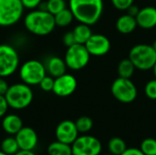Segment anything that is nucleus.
Listing matches in <instances>:
<instances>
[{
  "mask_svg": "<svg viewBox=\"0 0 156 155\" xmlns=\"http://www.w3.org/2000/svg\"><path fill=\"white\" fill-rule=\"evenodd\" d=\"M69 5L74 18L89 26L96 24L103 12L102 0H69Z\"/></svg>",
  "mask_w": 156,
  "mask_h": 155,
  "instance_id": "1",
  "label": "nucleus"
},
{
  "mask_svg": "<svg viewBox=\"0 0 156 155\" xmlns=\"http://www.w3.org/2000/svg\"><path fill=\"white\" fill-rule=\"evenodd\" d=\"M26 29L36 36H48L56 26L54 15L44 9H33L24 17Z\"/></svg>",
  "mask_w": 156,
  "mask_h": 155,
  "instance_id": "2",
  "label": "nucleus"
},
{
  "mask_svg": "<svg viewBox=\"0 0 156 155\" xmlns=\"http://www.w3.org/2000/svg\"><path fill=\"white\" fill-rule=\"evenodd\" d=\"M5 97L9 108L14 110H23L31 104L34 94L29 85L21 82L9 86Z\"/></svg>",
  "mask_w": 156,
  "mask_h": 155,
  "instance_id": "3",
  "label": "nucleus"
},
{
  "mask_svg": "<svg viewBox=\"0 0 156 155\" xmlns=\"http://www.w3.org/2000/svg\"><path fill=\"white\" fill-rule=\"evenodd\" d=\"M129 58L136 69L140 70H149L153 69L156 63V52L153 46L138 44L130 50Z\"/></svg>",
  "mask_w": 156,
  "mask_h": 155,
  "instance_id": "4",
  "label": "nucleus"
},
{
  "mask_svg": "<svg viewBox=\"0 0 156 155\" xmlns=\"http://www.w3.org/2000/svg\"><path fill=\"white\" fill-rule=\"evenodd\" d=\"M46 75L45 65L37 59L27 60L19 68V77L22 82L29 86L38 85Z\"/></svg>",
  "mask_w": 156,
  "mask_h": 155,
  "instance_id": "5",
  "label": "nucleus"
},
{
  "mask_svg": "<svg viewBox=\"0 0 156 155\" xmlns=\"http://www.w3.org/2000/svg\"><path fill=\"white\" fill-rule=\"evenodd\" d=\"M24 9L21 0H0V26L16 25L21 19Z\"/></svg>",
  "mask_w": 156,
  "mask_h": 155,
  "instance_id": "6",
  "label": "nucleus"
},
{
  "mask_svg": "<svg viewBox=\"0 0 156 155\" xmlns=\"http://www.w3.org/2000/svg\"><path fill=\"white\" fill-rule=\"evenodd\" d=\"M19 67V55L8 44H0V77L12 76Z\"/></svg>",
  "mask_w": 156,
  "mask_h": 155,
  "instance_id": "7",
  "label": "nucleus"
},
{
  "mask_svg": "<svg viewBox=\"0 0 156 155\" xmlns=\"http://www.w3.org/2000/svg\"><path fill=\"white\" fill-rule=\"evenodd\" d=\"M90 58V54L87 50L85 45L76 43L67 48L64 60L69 69L72 70H80L89 64Z\"/></svg>",
  "mask_w": 156,
  "mask_h": 155,
  "instance_id": "8",
  "label": "nucleus"
},
{
  "mask_svg": "<svg viewBox=\"0 0 156 155\" xmlns=\"http://www.w3.org/2000/svg\"><path fill=\"white\" fill-rule=\"evenodd\" d=\"M112 96L122 103H131L137 97V88L130 79H116L111 88Z\"/></svg>",
  "mask_w": 156,
  "mask_h": 155,
  "instance_id": "9",
  "label": "nucleus"
},
{
  "mask_svg": "<svg viewBox=\"0 0 156 155\" xmlns=\"http://www.w3.org/2000/svg\"><path fill=\"white\" fill-rule=\"evenodd\" d=\"M73 155H100L102 150L101 141L91 135L79 136L71 144Z\"/></svg>",
  "mask_w": 156,
  "mask_h": 155,
  "instance_id": "10",
  "label": "nucleus"
},
{
  "mask_svg": "<svg viewBox=\"0 0 156 155\" xmlns=\"http://www.w3.org/2000/svg\"><path fill=\"white\" fill-rule=\"evenodd\" d=\"M77 89V79L70 74H63L55 78L53 92L58 97H69L72 95Z\"/></svg>",
  "mask_w": 156,
  "mask_h": 155,
  "instance_id": "11",
  "label": "nucleus"
},
{
  "mask_svg": "<svg viewBox=\"0 0 156 155\" xmlns=\"http://www.w3.org/2000/svg\"><path fill=\"white\" fill-rule=\"evenodd\" d=\"M85 47L90 56L101 57L106 55L111 49L110 39L101 34H92L85 43Z\"/></svg>",
  "mask_w": 156,
  "mask_h": 155,
  "instance_id": "12",
  "label": "nucleus"
},
{
  "mask_svg": "<svg viewBox=\"0 0 156 155\" xmlns=\"http://www.w3.org/2000/svg\"><path fill=\"white\" fill-rule=\"evenodd\" d=\"M79 133L80 132L76 127L75 122L69 120H65L59 122L55 131L57 141L70 145L79 137Z\"/></svg>",
  "mask_w": 156,
  "mask_h": 155,
  "instance_id": "13",
  "label": "nucleus"
},
{
  "mask_svg": "<svg viewBox=\"0 0 156 155\" xmlns=\"http://www.w3.org/2000/svg\"><path fill=\"white\" fill-rule=\"evenodd\" d=\"M15 138L18 143L19 149L23 151H33L38 142V137L34 129L31 127H23L16 135Z\"/></svg>",
  "mask_w": 156,
  "mask_h": 155,
  "instance_id": "14",
  "label": "nucleus"
},
{
  "mask_svg": "<svg viewBox=\"0 0 156 155\" xmlns=\"http://www.w3.org/2000/svg\"><path fill=\"white\" fill-rule=\"evenodd\" d=\"M137 25L144 29H150L156 26V8L146 6L139 10L135 16Z\"/></svg>",
  "mask_w": 156,
  "mask_h": 155,
  "instance_id": "15",
  "label": "nucleus"
},
{
  "mask_svg": "<svg viewBox=\"0 0 156 155\" xmlns=\"http://www.w3.org/2000/svg\"><path fill=\"white\" fill-rule=\"evenodd\" d=\"M2 129L9 135H16L23 127L22 119L16 114H5L2 120Z\"/></svg>",
  "mask_w": 156,
  "mask_h": 155,
  "instance_id": "16",
  "label": "nucleus"
},
{
  "mask_svg": "<svg viewBox=\"0 0 156 155\" xmlns=\"http://www.w3.org/2000/svg\"><path fill=\"white\" fill-rule=\"evenodd\" d=\"M45 67H46L47 74L50 75L53 78H58V77L65 74L67 68H68L65 60L62 59L61 58L56 57V56L50 57L47 60Z\"/></svg>",
  "mask_w": 156,
  "mask_h": 155,
  "instance_id": "17",
  "label": "nucleus"
},
{
  "mask_svg": "<svg viewBox=\"0 0 156 155\" xmlns=\"http://www.w3.org/2000/svg\"><path fill=\"white\" fill-rule=\"evenodd\" d=\"M137 26L135 16L129 14L122 15L116 21V28L122 34H130L133 32Z\"/></svg>",
  "mask_w": 156,
  "mask_h": 155,
  "instance_id": "18",
  "label": "nucleus"
},
{
  "mask_svg": "<svg viewBox=\"0 0 156 155\" xmlns=\"http://www.w3.org/2000/svg\"><path fill=\"white\" fill-rule=\"evenodd\" d=\"M76 43L85 45V43L89 40V38L91 37L92 32L90 29V26L87 24L80 23L78 26H75V28L72 30Z\"/></svg>",
  "mask_w": 156,
  "mask_h": 155,
  "instance_id": "19",
  "label": "nucleus"
},
{
  "mask_svg": "<svg viewBox=\"0 0 156 155\" xmlns=\"http://www.w3.org/2000/svg\"><path fill=\"white\" fill-rule=\"evenodd\" d=\"M48 155H73L70 144H67L58 141L51 143L48 146Z\"/></svg>",
  "mask_w": 156,
  "mask_h": 155,
  "instance_id": "20",
  "label": "nucleus"
},
{
  "mask_svg": "<svg viewBox=\"0 0 156 155\" xmlns=\"http://www.w3.org/2000/svg\"><path fill=\"white\" fill-rule=\"evenodd\" d=\"M135 67L132 60L130 58H124L122 61H120L118 65V74L119 77L121 78H125V79H131L134 73Z\"/></svg>",
  "mask_w": 156,
  "mask_h": 155,
  "instance_id": "21",
  "label": "nucleus"
},
{
  "mask_svg": "<svg viewBox=\"0 0 156 155\" xmlns=\"http://www.w3.org/2000/svg\"><path fill=\"white\" fill-rule=\"evenodd\" d=\"M55 17V22H56V26H61V27H65L68 26L69 25H70L74 19V16L71 12V10L69 8H65L63 10H61L60 12H58V14L54 15Z\"/></svg>",
  "mask_w": 156,
  "mask_h": 155,
  "instance_id": "22",
  "label": "nucleus"
},
{
  "mask_svg": "<svg viewBox=\"0 0 156 155\" xmlns=\"http://www.w3.org/2000/svg\"><path fill=\"white\" fill-rule=\"evenodd\" d=\"M0 150L7 155H15L20 151L15 137H6L0 143Z\"/></svg>",
  "mask_w": 156,
  "mask_h": 155,
  "instance_id": "23",
  "label": "nucleus"
},
{
  "mask_svg": "<svg viewBox=\"0 0 156 155\" xmlns=\"http://www.w3.org/2000/svg\"><path fill=\"white\" fill-rule=\"evenodd\" d=\"M126 149V143L120 137H113L108 143V150L112 155H121Z\"/></svg>",
  "mask_w": 156,
  "mask_h": 155,
  "instance_id": "24",
  "label": "nucleus"
},
{
  "mask_svg": "<svg viewBox=\"0 0 156 155\" xmlns=\"http://www.w3.org/2000/svg\"><path fill=\"white\" fill-rule=\"evenodd\" d=\"M65 8H66L65 0H48L44 4V7L41 9L47 10L52 15H56Z\"/></svg>",
  "mask_w": 156,
  "mask_h": 155,
  "instance_id": "25",
  "label": "nucleus"
},
{
  "mask_svg": "<svg viewBox=\"0 0 156 155\" xmlns=\"http://www.w3.org/2000/svg\"><path fill=\"white\" fill-rule=\"evenodd\" d=\"M76 127L80 133H87L93 127L92 120L88 116H81L75 122Z\"/></svg>",
  "mask_w": 156,
  "mask_h": 155,
  "instance_id": "26",
  "label": "nucleus"
},
{
  "mask_svg": "<svg viewBox=\"0 0 156 155\" xmlns=\"http://www.w3.org/2000/svg\"><path fill=\"white\" fill-rule=\"evenodd\" d=\"M140 149L144 155H156V140L154 138L144 139L140 144Z\"/></svg>",
  "mask_w": 156,
  "mask_h": 155,
  "instance_id": "27",
  "label": "nucleus"
},
{
  "mask_svg": "<svg viewBox=\"0 0 156 155\" xmlns=\"http://www.w3.org/2000/svg\"><path fill=\"white\" fill-rule=\"evenodd\" d=\"M54 80H55V78L51 77L50 75H46L43 78V79L40 81L38 86L43 91H46V92L52 91L53 87H54Z\"/></svg>",
  "mask_w": 156,
  "mask_h": 155,
  "instance_id": "28",
  "label": "nucleus"
},
{
  "mask_svg": "<svg viewBox=\"0 0 156 155\" xmlns=\"http://www.w3.org/2000/svg\"><path fill=\"white\" fill-rule=\"evenodd\" d=\"M144 93L147 98L156 100V79L149 80L144 87Z\"/></svg>",
  "mask_w": 156,
  "mask_h": 155,
  "instance_id": "29",
  "label": "nucleus"
},
{
  "mask_svg": "<svg viewBox=\"0 0 156 155\" xmlns=\"http://www.w3.org/2000/svg\"><path fill=\"white\" fill-rule=\"evenodd\" d=\"M133 1L134 0H112V3L118 10H127L133 5Z\"/></svg>",
  "mask_w": 156,
  "mask_h": 155,
  "instance_id": "30",
  "label": "nucleus"
},
{
  "mask_svg": "<svg viewBox=\"0 0 156 155\" xmlns=\"http://www.w3.org/2000/svg\"><path fill=\"white\" fill-rule=\"evenodd\" d=\"M21 2L25 9L33 10L39 7L40 4L42 3V0H21Z\"/></svg>",
  "mask_w": 156,
  "mask_h": 155,
  "instance_id": "31",
  "label": "nucleus"
},
{
  "mask_svg": "<svg viewBox=\"0 0 156 155\" xmlns=\"http://www.w3.org/2000/svg\"><path fill=\"white\" fill-rule=\"evenodd\" d=\"M62 41H63V44L69 48L74 44H76V40H75V37H74V35H73V32H67L63 37H62Z\"/></svg>",
  "mask_w": 156,
  "mask_h": 155,
  "instance_id": "32",
  "label": "nucleus"
},
{
  "mask_svg": "<svg viewBox=\"0 0 156 155\" xmlns=\"http://www.w3.org/2000/svg\"><path fill=\"white\" fill-rule=\"evenodd\" d=\"M8 108H9V106L5 100V97L0 95V118H3L6 114Z\"/></svg>",
  "mask_w": 156,
  "mask_h": 155,
  "instance_id": "33",
  "label": "nucleus"
},
{
  "mask_svg": "<svg viewBox=\"0 0 156 155\" xmlns=\"http://www.w3.org/2000/svg\"><path fill=\"white\" fill-rule=\"evenodd\" d=\"M5 78H2L0 77V95L1 96H5L8 88H9V85L8 83L6 82V80L5 79Z\"/></svg>",
  "mask_w": 156,
  "mask_h": 155,
  "instance_id": "34",
  "label": "nucleus"
},
{
  "mask_svg": "<svg viewBox=\"0 0 156 155\" xmlns=\"http://www.w3.org/2000/svg\"><path fill=\"white\" fill-rule=\"evenodd\" d=\"M121 155H144L140 148H127Z\"/></svg>",
  "mask_w": 156,
  "mask_h": 155,
  "instance_id": "35",
  "label": "nucleus"
},
{
  "mask_svg": "<svg viewBox=\"0 0 156 155\" xmlns=\"http://www.w3.org/2000/svg\"><path fill=\"white\" fill-rule=\"evenodd\" d=\"M139 10H140V9H139L136 5H132L127 9V11H128L127 14H129V15H131V16H136L137 14H138V12H139Z\"/></svg>",
  "mask_w": 156,
  "mask_h": 155,
  "instance_id": "36",
  "label": "nucleus"
},
{
  "mask_svg": "<svg viewBox=\"0 0 156 155\" xmlns=\"http://www.w3.org/2000/svg\"><path fill=\"white\" fill-rule=\"evenodd\" d=\"M15 155H36L33 151H23V150H20L19 152H17Z\"/></svg>",
  "mask_w": 156,
  "mask_h": 155,
  "instance_id": "37",
  "label": "nucleus"
},
{
  "mask_svg": "<svg viewBox=\"0 0 156 155\" xmlns=\"http://www.w3.org/2000/svg\"><path fill=\"white\" fill-rule=\"evenodd\" d=\"M153 70H154V77H155L156 79V63L154 64V68H153Z\"/></svg>",
  "mask_w": 156,
  "mask_h": 155,
  "instance_id": "38",
  "label": "nucleus"
},
{
  "mask_svg": "<svg viewBox=\"0 0 156 155\" xmlns=\"http://www.w3.org/2000/svg\"><path fill=\"white\" fill-rule=\"evenodd\" d=\"M152 46H153V48H154V50H155V52H156V40L154 42V44H153Z\"/></svg>",
  "mask_w": 156,
  "mask_h": 155,
  "instance_id": "39",
  "label": "nucleus"
},
{
  "mask_svg": "<svg viewBox=\"0 0 156 155\" xmlns=\"http://www.w3.org/2000/svg\"><path fill=\"white\" fill-rule=\"evenodd\" d=\"M0 155H7V154H6V153H3V152L0 150Z\"/></svg>",
  "mask_w": 156,
  "mask_h": 155,
  "instance_id": "40",
  "label": "nucleus"
},
{
  "mask_svg": "<svg viewBox=\"0 0 156 155\" xmlns=\"http://www.w3.org/2000/svg\"><path fill=\"white\" fill-rule=\"evenodd\" d=\"M111 155H112V154H111Z\"/></svg>",
  "mask_w": 156,
  "mask_h": 155,
  "instance_id": "41",
  "label": "nucleus"
}]
</instances>
